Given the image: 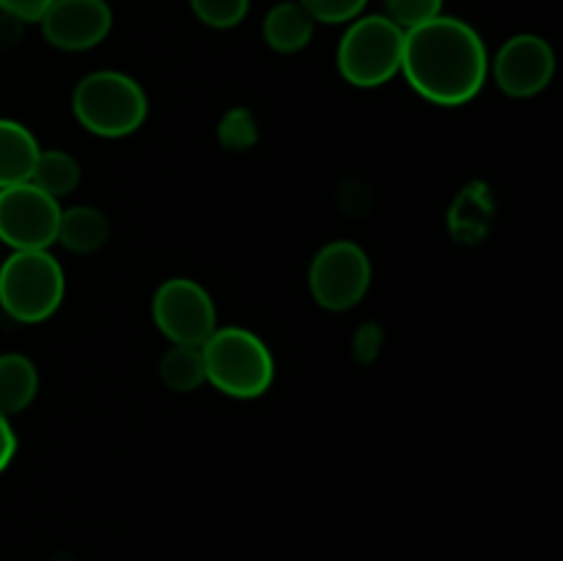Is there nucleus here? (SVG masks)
I'll list each match as a JSON object with an SVG mask.
<instances>
[{"mask_svg":"<svg viewBox=\"0 0 563 561\" xmlns=\"http://www.w3.org/2000/svg\"><path fill=\"white\" fill-rule=\"evenodd\" d=\"M108 237H110V223L108 218H104L102 209L88 207V204L60 209L58 237H55V242H60L66 251L93 253L108 242Z\"/></svg>","mask_w":563,"mask_h":561,"instance_id":"13","label":"nucleus"},{"mask_svg":"<svg viewBox=\"0 0 563 561\" xmlns=\"http://www.w3.org/2000/svg\"><path fill=\"white\" fill-rule=\"evenodd\" d=\"M297 3L311 14L313 22L344 25V22L357 20L363 14L368 0H297Z\"/></svg>","mask_w":563,"mask_h":561,"instance_id":"19","label":"nucleus"},{"mask_svg":"<svg viewBox=\"0 0 563 561\" xmlns=\"http://www.w3.org/2000/svg\"><path fill=\"white\" fill-rule=\"evenodd\" d=\"M154 324L170 344L201 346L218 330V308L198 280L170 278L154 292Z\"/></svg>","mask_w":563,"mask_h":561,"instance_id":"7","label":"nucleus"},{"mask_svg":"<svg viewBox=\"0 0 563 561\" xmlns=\"http://www.w3.org/2000/svg\"><path fill=\"white\" fill-rule=\"evenodd\" d=\"M313 300L328 311H350L372 286V258L355 242H330L313 256L308 270Z\"/></svg>","mask_w":563,"mask_h":561,"instance_id":"6","label":"nucleus"},{"mask_svg":"<svg viewBox=\"0 0 563 561\" xmlns=\"http://www.w3.org/2000/svg\"><path fill=\"white\" fill-rule=\"evenodd\" d=\"M38 25L53 47L82 53L108 38L113 28V11L108 0H53Z\"/></svg>","mask_w":563,"mask_h":561,"instance_id":"10","label":"nucleus"},{"mask_svg":"<svg viewBox=\"0 0 563 561\" xmlns=\"http://www.w3.org/2000/svg\"><path fill=\"white\" fill-rule=\"evenodd\" d=\"M313 25L317 22L297 0H284L264 16V38L275 53H300L313 38Z\"/></svg>","mask_w":563,"mask_h":561,"instance_id":"12","label":"nucleus"},{"mask_svg":"<svg viewBox=\"0 0 563 561\" xmlns=\"http://www.w3.org/2000/svg\"><path fill=\"white\" fill-rule=\"evenodd\" d=\"M53 0H0V11L16 22H38Z\"/></svg>","mask_w":563,"mask_h":561,"instance_id":"21","label":"nucleus"},{"mask_svg":"<svg viewBox=\"0 0 563 561\" xmlns=\"http://www.w3.org/2000/svg\"><path fill=\"white\" fill-rule=\"evenodd\" d=\"M555 75V53L548 38L537 33H517L493 58V77L504 94L528 99L542 94Z\"/></svg>","mask_w":563,"mask_h":561,"instance_id":"9","label":"nucleus"},{"mask_svg":"<svg viewBox=\"0 0 563 561\" xmlns=\"http://www.w3.org/2000/svg\"><path fill=\"white\" fill-rule=\"evenodd\" d=\"M14 454H16L14 427H11L9 416H3V413H0V473L11 465Z\"/></svg>","mask_w":563,"mask_h":561,"instance_id":"22","label":"nucleus"},{"mask_svg":"<svg viewBox=\"0 0 563 561\" xmlns=\"http://www.w3.org/2000/svg\"><path fill=\"white\" fill-rule=\"evenodd\" d=\"M192 14L209 28L218 31H229V28L240 25L247 16L251 0H190Z\"/></svg>","mask_w":563,"mask_h":561,"instance_id":"17","label":"nucleus"},{"mask_svg":"<svg viewBox=\"0 0 563 561\" xmlns=\"http://www.w3.org/2000/svg\"><path fill=\"white\" fill-rule=\"evenodd\" d=\"M487 72L484 38L465 20L440 14L405 31L401 75L427 102L443 108L471 102L482 91Z\"/></svg>","mask_w":563,"mask_h":561,"instance_id":"1","label":"nucleus"},{"mask_svg":"<svg viewBox=\"0 0 563 561\" xmlns=\"http://www.w3.org/2000/svg\"><path fill=\"white\" fill-rule=\"evenodd\" d=\"M440 14H443V0H385V16L401 31H412Z\"/></svg>","mask_w":563,"mask_h":561,"instance_id":"18","label":"nucleus"},{"mask_svg":"<svg viewBox=\"0 0 563 561\" xmlns=\"http://www.w3.org/2000/svg\"><path fill=\"white\" fill-rule=\"evenodd\" d=\"M38 394V372L31 358L20 352L0 355V413L16 416Z\"/></svg>","mask_w":563,"mask_h":561,"instance_id":"14","label":"nucleus"},{"mask_svg":"<svg viewBox=\"0 0 563 561\" xmlns=\"http://www.w3.org/2000/svg\"><path fill=\"white\" fill-rule=\"evenodd\" d=\"M77 124L99 138H124L141 130L148 116L146 91L124 72H91L71 94Z\"/></svg>","mask_w":563,"mask_h":561,"instance_id":"3","label":"nucleus"},{"mask_svg":"<svg viewBox=\"0 0 563 561\" xmlns=\"http://www.w3.org/2000/svg\"><path fill=\"white\" fill-rule=\"evenodd\" d=\"M38 152L42 148L25 124L0 119V190L31 179Z\"/></svg>","mask_w":563,"mask_h":561,"instance_id":"11","label":"nucleus"},{"mask_svg":"<svg viewBox=\"0 0 563 561\" xmlns=\"http://www.w3.org/2000/svg\"><path fill=\"white\" fill-rule=\"evenodd\" d=\"M207 383L234 399L267 394L275 377L269 346L245 328H218L201 344Z\"/></svg>","mask_w":563,"mask_h":561,"instance_id":"2","label":"nucleus"},{"mask_svg":"<svg viewBox=\"0 0 563 561\" xmlns=\"http://www.w3.org/2000/svg\"><path fill=\"white\" fill-rule=\"evenodd\" d=\"M405 31L385 14L357 16L341 36L335 66L355 88H379L401 72Z\"/></svg>","mask_w":563,"mask_h":561,"instance_id":"4","label":"nucleus"},{"mask_svg":"<svg viewBox=\"0 0 563 561\" xmlns=\"http://www.w3.org/2000/svg\"><path fill=\"white\" fill-rule=\"evenodd\" d=\"M256 138V121H253V116L247 113V110H231L223 119V124H220V141H223V146L231 148V152H242V148L253 146Z\"/></svg>","mask_w":563,"mask_h":561,"instance_id":"20","label":"nucleus"},{"mask_svg":"<svg viewBox=\"0 0 563 561\" xmlns=\"http://www.w3.org/2000/svg\"><path fill=\"white\" fill-rule=\"evenodd\" d=\"M64 267L49 251H14L0 267V306L25 324L44 322L64 300Z\"/></svg>","mask_w":563,"mask_h":561,"instance_id":"5","label":"nucleus"},{"mask_svg":"<svg viewBox=\"0 0 563 561\" xmlns=\"http://www.w3.org/2000/svg\"><path fill=\"white\" fill-rule=\"evenodd\" d=\"M27 182L42 193H47L49 198L60 201V198L71 196L75 187L80 185V165H77V160L69 152H60V148L38 152L36 165H33V174Z\"/></svg>","mask_w":563,"mask_h":561,"instance_id":"15","label":"nucleus"},{"mask_svg":"<svg viewBox=\"0 0 563 561\" xmlns=\"http://www.w3.org/2000/svg\"><path fill=\"white\" fill-rule=\"evenodd\" d=\"M60 207L31 182L0 190V240L14 251H47L58 237Z\"/></svg>","mask_w":563,"mask_h":561,"instance_id":"8","label":"nucleus"},{"mask_svg":"<svg viewBox=\"0 0 563 561\" xmlns=\"http://www.w3.org/2000/svg\"><path fill=\"white\" fill-rule=\"evenodd\" d=\"M159 377L170 391H198L207 383V369H203L201 346L174 344L159 361Z\"/></svg>","mask_w":563,"mask_h":561,"instance_id":"16","label":"nucleus"}]
</instances>
